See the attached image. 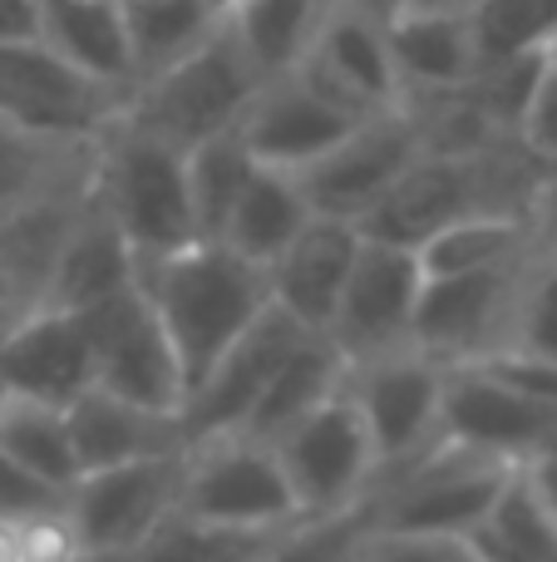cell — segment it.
<instances>
[{"label":"cell","mask_w":557,"mask_h":562,"mask_svg":"<svg viewBox=\"0 0 557 562\" xmlns=\"http://www.w3.org/2000/svg\"><path fill=\"white\" fill-rule=\"evenodd\" d=\"M134 277L163 316L183 360L187 395L242 340V330L272 306V272L247 262L227 243H187L178 252H134Z\"/></svg>","instance_id":"1"},{"label":"cell","mask_w":557,"mask_h":562,"mask_svg":"<svg viewBox=\"0 0 557 562\" xmlns=\"http://www.w3.org/2000/svg\"><path fill=\"white\" fill-rule=\"evenodd\" d=\"M513 474L519 459L440 435L410 464L375 479L365 494V518L371 528L395 533H479Z\"/></svg>","instance_id":"2"},{"label":"cell","mask_w":557,"mask_h":562,"mask_svg":"<svg viewBox=\"0 0 557 562\" xmlns=\"http://www.w3.org/2000/svg\"><path fill=\"white\" fill-rule=\"evenodd\" d=\"M262 85H266V75L247 55L232 20H223L193 55L168 65L163 75L144 79L128 94L124 119H134L138 128H148V134L168 138L178 148H197L217 134L242 128L247 109L257 104Z\"/></svg>","instance_id":"3"},{"label":"cell","mask_w":557,"mask_h":562,"mask_svg":"<svg viewBox=\"0 0 557 562\" xmlns=\"http://www.w3.org/2000/svg\"><path fill=\"white\" fill-rule=\"evenodd\" d=\"M94 198L134 252H178L187 243H203L187 188V148L148 134L124 114L99 138Z\"/></svg>","instance_id":"4"},{"label":"cell","mask_w":557,"mask_h":562,"mask_svg":"<svg viewBox=\"0 0 557 562\" xmlns=\"http://www.w3.org/2000/svg\"><path fill=\"white\" fill-rule=\"evenodd\" d=\"M178 514L207 518V524H237V528H286L306 518L276 445L242 435V429L187 445Z\"/></svg>","instance_id":"5"},{"label":"cell","mask_w":557,"mask_h":562,"mask_svg":"<svg viewBox=\"0 0 557 562\" xmlns=\"http://www.w3.org/2000/svg\"><path fill=\"white\" fill-rule=\"evenodd\" d=\"M276 454H282V469L306 518H336L361 508L380 474V449H375L351 385L336 390L306 419H296L276 439Z\"/></svg>","instance_id":"6"},{"label":"cell","mask_w":557,"mask_h":562,"mask_svg":"<svg viewBox=\"0 0 557 562\" xmlns=\"http://www.w3.org/2000/svg\"><path fill=\"white\" fill-rule=\"evenodd\" d=\"M533 262H538V247L499 267H479V272L430 277L420 296V316H414V346L440 366H469V360H489L509 350Z\"/></svg>","instance_id":"7"},{"label":"cell","mask_w":557,"mask_h":562,"mask_svg":"<svg viewBox=\"0 0 557 562\" xmlns=\"http://www.w3.org/2000/svg\"><path fill=\"white\" fill-rule=\"evenodd\" d=\"M124 104L128 94L84 75L45 35L0 40V114L15 124L55 138H99Z\"/></svg>","instance_id":"8"},{"label":"cell","mask_w":557,"mask_h":562,"mask_svg":"<svg viewBox=\"0 0 557 562\" xmlns=\"http://www.w3.org/2000/svg\"><path fill=\"white\" fill-rule=\"evenodd\" d=\"M84 321H89V336H94L99 385L124 400H138V405L183 415L187 405L183 360H178L173 336H168L163 316L154 311V301L144 296L138 277L124 291H114V296L94 301L84 311Z\"/></svg>","instance_id":"9"},{"label":"cell","mask_w":557,"mask_h":562,"mask_svg":"<svg viewBox=\"0 0 557 562\" xmlns=\"http://www.w3.org/2000/svg\"><path fill=\"white\" fill-rule=\"evenodd\" d=\"M444 380H450V366L424 356L420 346L351 366L345 385H351L375 449H380V474L410 464L444 435Z\"/></svg>","instance_id":"10"},{"label":"cell","mask_w":557,"mask_h":562,"mask_svg":"<svg viewBox=\"0 0 557 562\" xmlns=\"http://www.w3.org/2000/svg\"><path fill=\"white\" fill-rule=\"evenodd\" d=\"M424 281L430 277H424V262L414 247L365 237L326 336L341 346V356L351 366L414 346V316H420Z\"/></svg>","instance_id":"11"},{"label":"cell","mask_w":557,"mask_h":562,"mask_svg":"<svg viewBox=\"0 0 557 562\" xmlns=\"http://www.w3.org/2000/svg\"><path fill=\"white\" fill-rule=\"evenodd\" d=\"M424 134L414 124L410 109H390V114H371L331 148L311 168H302V188L321 217H345V223H365L371 207L405 178V168L424 154Z\"/></svg>","instance_id":"12"},{"label":"cell","mask_w":557,"mask_h":562,"mask_svg":"<svg viewBox=\"0 0 557 562\" xmlns=\"http://www.w3.org/2000/svg\"><path fill=\"white\" fill-rule=\"evenodd\" d=\"M183 469L187 449L79 474V484L69 488V514H75L84 543L99 553H138L178 514Z\"/></svg>","instance_id":"13"},{"label":"cell","mask_w":557,"mask_h":562,"mask_svg":"<svg viewBox=\"0 0 557 562\" xmlns=\"http://www.w3.org/2000/svg\"><path fill=\"white\" fill-rule=\"evenodd\" d=\"M302 75L316 79L326 94L341 99L361 119L405 109V79L390 49V20L371 15L351 0H341L331 10L321 40L302 59Z\"/></svg>","instance_id":"14"},{"label":"cell","mask_w":557,"mask_h":562,"mask_svg":"<svg viewBox=\"0 0 557 562\" xmlns=\"http://www.w3.org/2000/svg\"><path fill=\"white\" fill-rule=\"evenodd\" d=\"M302 336H306L302 321L272 301V306L242 330V340L213 366V375L187 395V405H183L187 445L207 439V435H232V429H242L247 415L257 409V400L266 395L272 375L282 370V360L292 356V346Z\"/></svg>","instance_id":"15"},{"label":"cell","mask_w":557,"mask_h":562,"mask_svg":"<svg viewBox=\"0 0 557 562\" xmlns=\"http://www.w3.org/2000/svg\"><path fill=\"white\" fill-rule=\"evenodd\" d=\"M0 385L10 395L49 400V405H75L84 390L99 385L94 370V336H89L84 311L35 306L25 321L0 336Z\"/></svg>","instance_id":"16"},{"label":"cell","mask_w":557,"mask_h":562,"mask_svg":"<svg viewBox=\"0 0 557 562\" xmlns=\"http://www.w3.org/2000/svg\"><path fill=\"white\" fill-rule=\"evenodd\" d=\"M355 124H361L355 109H345L341 99H331L316 79L292 69V75H276L262 85L257 104L247 109V119H242V138L257 154V164L302 173V168H311L321 154H331Z\"/></svg>","instance_id":"17"},{"label":"cell","mask_w":557,"mask_h":562,"mask_svg":"<svg viewBox=\"0 0 557 562\" xmlns=\"http://www.w3.org/2000/svg\"><path fill=\"white\" fill-rule=\"evenodd\" d=\"M99 138L35 134V128L0 114V233L55 198L84 193L94 183Z\"/></svg>","instance_id":"18"},{"label":"cell","mask_w":557,"mask_h":562,"mask_svg":"<svg viewBox=\"0 0 557 562\" xmlns=\"http://www.w3.org/2000/svg\"><path fill=\"white\" fill-rule=\"evenodd\" d=\"M361 243H365L361 223L316 213L306 223V233L266 267L272 272V301L282 311H292L306 330H326L345 296V281L355 272Z\"/></svg>","instance_id":"19"},{"label":"cell","mask_w":557,"mask_h":562,"mask_svg":"<svg viewBox=\"0 0 557 562\" xmlns=\"http://www.w3.org/2000/svg\"><path fill=\"white\" fill-rule=\"evenodd\" d=\"M69 429H75L79 469H114L134 464V459H158L187 449V425L173 409H154L124 400L114 390L94 385L69 405Z\"/></svg>","instance_id":"20"},{"label":"cell","mask_w":557,"mask_h":562,"mask_svg":"<svg viewBox=\"0 0 557 562\" xmlns=\"http://www.w3.org/2000/svg\"><path fill=\"white\" fill-rule=\"evenodd\" d=\"M134 281V247L118 233V223L104 213V203L89 198L79 203L75 223H69L65 243L55 252V267H49L45 281V301L39 306H65V311H89L94 301L114 296Z\"/></svg>","instance_id":"21"},{"label":"cell","mask_w":557,"mask_h":562,"mask_svg":"<svg viewBox=\"0 0 557 562\" xmlns=\"http://www.w3.org/2000/svg\"><path fill=\"white\" fill-rule=\"evenodd\" d=\"M390 49L400 65L405 94L459 89L484 65L474 15H450V10H400L390 20Z\"/></svg>","instance_id":"22"},{"label":"cell","mask_w":557,"mask_h":562,"mask_svg":"<svg viewBox=\"0 0 557 562\" xmlns=\"http://www.w3.org/2000/svg\"><path fill=\"white\" fill-rule=\"evenodd\" d=\"M345 380H351V360L341 356V346H336L326 330H306L292 346V356L282 360V370L272 375L266 395L257 400V409L247 415L242 435H257V439H266V445H276L296 419H306L316 405H326L336 390H345Z\"/></svg>","instance_id":"23"},{"label":"cell","mask_w":557,"mask_h":562,"mask_svg":"<svg viewBox=\"0 0 557 562\" xmlns=\"http://www.w3.org/2000/svg\"><path fill=\"white\" fill-rule=\"evenodd\" d=\"M311 217H316V207H311V198H306L302 178L286 173V168L257 164V173L247 178L242 198H237V207L217 243H227L232 252H242L247 262H257V267H272L276 257L306 233Z\"/></svg>","instance_id":"24"},{"label":"cell","mask_w":557,"mask_h":562,"mask_svg":"<svg viewBox=\"0 0 557 562\" xmlns=\"http://www.w3.org/2000/svg\"><path fill=\"white\" fill-rule=\"evenodd\" d=\"M45 5V30L39 35L75 59L99 85L134 94V49H128L124 0H39Z\"/></svg>","instance_id":"25"},{"label":"cell","mask_w":557,"mask_h":562,"mask_svg":"<svg viewBox=\"0 0 557 562\" xmlns=\"http://www.w3.org/2000/svg\"><path fill=\"white\" fill-rule=\"evenodd\" d=\"M336 5H341V0H247V5H237L227 20H232V30L242 35L257 69H262L266 79H276V75L302 69V59L311 55V45L321 40Z\"/></svg>","instance_id":"26"},{"label":"cell","mask_w":557,"mask_h":562,"mask_svg":"<svg viewBox=\"0 0 557 562\" xmlns=\"http://www.w3.org/2000/svg\"><path fill=\"white\" fill-rule=\"evenodd\" d=\"M223 10L213 0H124V25H128V49H134V79L163 75L183 55H193L217 25ZM134 85V89H138Z\"/></svg>","instance_id":"27"},{"label":"cell","mask_w":557,"mask_h":562,"mask_svg":"<svg viewBox=\"0 0 557 562\" xmlns=\"http://www.w3.org/2000/svg\"><path fill=\"white\" fill-rule=\"evenodd\" d=\"M0 449L10 459L30 469V474L49 479L55 488H75L79 484V449H75V429H69V409L49 405V400H30V395H0Z\"/></svg>","instance_id":"28"},{"label":"cell","mask_w":557,"mask_h":562,"mask_svg":"<svg viewBox=\"0 0 557 562\" xmlns=\"http://www.w3.org/2000/svg\"><path fill=\"white\" fill-rule=\"evenodd\" d=\"M538 247V223L523 213H474L459 223L424 237L414 252L424 262V277H459L479 267H499L509 257H523Z\"/></svg>","instance_id":"29"},{"label":"cell","mask_w":557,"mask_h":562,"mask_svg":"<svg viewBox=\"0 0 557 562\" xmlns=\"http://www.w3.org/2000/svg\"><path fill=\"white\" fill-rule=\"evenodd\" d=\"M286 528H237V524H207L193 514H173L144 548L138 562H262L292 533Z\"/></svg>","instance_id":"30"},{"label":"cell","mask_w":557,"mask_h":562,"mask_svg":"<svg viewBox=\"0 0 557 562\" xmlns=\"http://www.w3.org/2000/svg\"><path fill=\"white\" fill-rule=\"evenodd\" d=\"M257 173V154L247 148L242 128L217 134L207 144L187 148V188H193V213H197V233L207 243H217L232 217L237 198H242L247 178Z\"/></svg>","instance_id":"31"},{"label":"cell","mask_w":557,"mask_h":562,"mask_svg":"<svg viewBox=\"0 0 557 562\" xmlns=\"http://www.w3.org/2000/svg\"><path fill=\"white\" fill-rule=\"evenodd\" d=\"M474 538H479L489 562H557V524L528 488L523 464Z\"/></svg>","instance_id":"32"},{"label":"cell","mask_w":557,"mask_h":562,"mask_svg":"<svg viewBox=\"0 0 557 562\" xmlns=\"http://www.w3.org/2000/svg\"><path fill=\"white\" fill-rule=\"evenodd\" d=\"M474 30H479L484 59L548 49L557 35V0H479Z\"/></svg>","instance_id":"33"},{"label":"cell","mask_w":557,"mask_h":562,"mask_svg":"<svg viewBox=\"0 0 557 562\" xmlns=\"http://www.w3.org/2000/svg\"><path fill=\"white\" fill-rule=\"evenodd\" d=\"M365 528H371L365 504L336 518H302L262 562H355Z\"/></svg>","instance_id":"34"},{"label":"cell","mask_w":557,"mask_h":562,"mask_svg":"<svg viewBox=\"0 0 557 562\" xmlns=\"http://www.w3.org/2000/svg\"><path fill=\"white\" fill-rule=\"evenodd\" d=\"M355 562H489L474 533H395L365 528Z\"/></svg>","instance_id":"35"},{"label":"cell","mask_w":557,"mask_h":562,"mask_svg":"<svg viewBox=\"0 0 557 562\" xmlns=\"http://www.w3.org/2000/svg\"><path fill=\"white\" fill-rule=\"evenodd\" d=\"M523 356H538L557 366V262L543 257L533 262L528 281H523V301H519V321H513V346Z\"/></svg>","instance_id":"36"},{"label":"cell","mask_w":557,"mask_h":562,"mask_svg":"<svg viewBox=\"0 0 557 562\" xmlns=\"http://www.w3.org/2000/svg\"><path fill=\"white\" fill-rule=\"evenodd\" d=\"M15 538H20V562H79L89 553L69 504L15 518Z\"/></svg>","instance_id":"37"},{"label":"cell","mask_w":557,"mask_h":562,"mask_svg":"<svg viewBox=\"0 0 557 562\" xmlns=\"http://www.w3.org/2000/svg\"><path fill=\"white\" fill-rule=\"evenodd\" d=\"M55 504H69L65 488L30 474L20 459H10L5 449H0V518H25V514H39V508H55Z\"/></svg>","instance_id":"38"},{"label":"cell","mask_w":557,"mask_h":562,"mask_svg":"<svg viewBox=\"0 0 557 562\" xmlns=\"http://www.w3.org/2000/svg\"><path fill=\"white\" fill-rule=\"evenodd\" d=\"M519 138L533 158L557 168V65H553V55H548V69H543L538 89H533V104H528V114H523Z\"/></svg>","instance_id":"39"},{"label":"cell","mask_w":557,"mask_h":562,"mask_svg":"<svg viewBox=\"0 0 557 562\" xmlns=\"http://www.w3.org/2000/svg\"><path fill=\"white\" fill-rule=\"evenodd\" d=\"M523 479H528V488L538 494V504L548 508L553 524H557V445L538 449L533 459H523Z\"/></svg>","instance_id":"40"},{"label":"cell","mask_w":557,"mask_h":562,"mask_svg":"<svg viewBox=\"0 0 557 562\" xmlns=\"http://www.w3.org/2000/svg\"><path fill=\"white\" fill-rule=\"evenodd\" d=\"M45 30V5L39 0H0V40L39 35Z\"/></svg>","instance_id":"41"},{"label":"cell","mask_w":557,"mask_h":562,"mask_svg":"<svg viewBox=\"0 0 557 562\" xmlns=\"http://www.w3.org/2000/svg\"><path fill=\"white\" fill-rule=\"evenodd\" d=\"M533 223H538L543 257H553L557 262V173L548 178V188H543V203H538V213H533Z\"/></svg>","instance_id":"42"},{"label":"cell","mask_w":557,"mask_h":562,"mask_svg":"<svg viewBox=\"0 0 557 562\" xmlns=\"http://www.w3.org/2000/svg\"><path fill=\"white\" fill-rule=\"evenodd\" d=\"M479 0H410L405 10H450V15H474Z\"/></svg>","instance_id":"43"},{"label":"cell","mask_w":557,"mask_h":562,"mask_svg":"<svg viewBox=\"0 0 557 562\" xmlns=\"http://www.w3.org/2000/svg\"><path fill=\"white\" fill-rule=\"evenodd\" d=\"M0 562H20V538H15V518H0Z\"/></svg>","instance_id":"44"},{"label":"cell","mask_w":557,"mask_h":562,"mask_svg":"<svg viewBox=\"0 0 557 562\" xmlns=\"http://www.w3.org/2000/svg\"><path fill=\"white\" fill-rule=\"evenodd\" d=\"M351 5H361V10H371V15H380V20H395L410 0H351Z\"/></svg>","instance_id":"45"},{"label":"cell","mask_w":557,"mask_h":562,"mask_svg":"<svg viewBox=\"0 0 557 562\" xmlns=\"http://www.w3.org/2000/svg\"><path fill=\"white\" fill-rule=\"evenodd\" d=\"M79 562H138V553H99V548H89Z\"/></svg>","instance_id":"46"},{"label":"cell","mask_w":557,"mask_h":562,"mask_svg":"<svg viewBox=\"0 0 557 562\" xmlns=\"http://www.w3.org/2000/svg\"><path fill=\"white\" fill-rule=\"evenodd\" d=\"M213 5L223 10V15H232V10H237V5H247V0H213Z\"/></svg>","instance_id":"47"},{"label":"cell","mask_w":557,"mask_h":562,"mask_svg":"<svg viewBox=\"0 0 557 562\" xmlns=\"http://www.w3.org/2000/svg\"><path fill=\"white\" fill-rule=\"evenodd\" d=\"M548 55H553V65H557V35H553V45H548Z\"/></svg>","instance_id":"48"}]
</instances>
